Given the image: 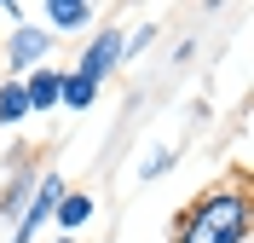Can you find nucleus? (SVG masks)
Listing matches in <instances>:
<instances>
[{
    "instance_id": "f257e3e1",
    "label": "nucleus",
    "mask_w": 254,
    "mask_h": 243,
    "mask_svg": "<svg viewBox=\"0 0 254 243\" xmlns=\"http://www.w3.org/2000/svg\"><path fill=\"white\" fill-rule=\"evenodd\" d=\"M174 243H249V168L196 197L174 220Z\"/></svg>"
},
{
    "instance_id": "f03ea898",
    "label": "nucleus",
    "mask_w": 254,
    "mask_h": 243,
    "mask_svg": "<svg viewBox=\"0 0 254 243\" xmlns=\"http://www.w3.org/2000/svg\"><path fill=\"white\" fill-rule=\"evenodd\" d=\"M122 64H127V35H122V23H104V29H93V41L81 47L75 76H87L93 87H104V76H116Z\"/></svg>"
},
{
    "instance_id": "7ed1b4c3",
    "label": "nucleus",
    "mask_w": 254,
    "mask_h": 243,
    "mask_svg": "<svg viewBox=\"0 0 254 243\" xmlns=\"http://www.w3.org/2000/svg\"><path fill=\"white\" fill-rule=\"evenodd\" d=\"M69 191V185H64V174H41L35 179V191H29V203H23V209H17V220H12V243H29L35 232L47 226L52 220V209H58V197Z\"/></svg>"
},
{
    "instance_id": "20e7f679",
    "label": "nucleus",
    "mask_w": 254,
    "mask_h": 243,
    "mask_svg": "<svg viewBox=\"0 0 254 243\" xmlns=\"http://www.w3.org/2000/svg\"><path fill=\"white\" fill-rule=\"evenodd\" d=\"M47 52H52V35L41 29V23H17V29L6 35V70H12V81H23L29 70H41Z\"/></svg>"
},
{
    "instance_id": "39448f33",
    "label": "nucleus",
    "mask_w": 254,
    "mask_h": 243,
    "mask_svg": "<svg viewBox=\"0 0 254 243\" xmlns=\"http://www.w3.org/2000/svg\"><path fill=\"white\" fill-rule=\"evenodd\" d=\"M58 81H64V70H29V76H23L29 116H52V110H58Z\"/></svg>"
},
{
    "instance_id": "423d86ee",
    "label": "nucleus",
    "mask_w": 254,
    "mask_h": 243,
    "mask_svg": "<svg viewBox=\"0 0 254 243\" xmlns=\"http://www.w3.org/2000/svg\"><path fill=\"white\" fill-rule=\"evenodd\" d=\"M35 162H23L17 157V168H12V179H6V191H0V220H17V209L29 203V191H35Z\"/></svg>"
},
{
    "instance_id": "0eeeda50",
    "label": "nucleus",
    "mask_w": 254,
    "mask_h": 243,
    "mask_svg": "<svg viewBox=\"0 0 254 243\" xmlns=\"http://www.w3.org/2000/svg\"><path fill=\"white\" fill-rule=\"evenodd\" d=\"M47 35H81L87 23H93V6L87 0H47Z\"/></svg>"
},
{
    "instance_id": "6e6552de",
    "label": "nucleus",
    "mask_w": 254,
    "mask_h": 243,
    "mask_svg": "<svg viewBox=\"0 0 254 243\" xmlns=\"http://www.w3.org/2000/svg\"><path fill=\"white\" fill-rule=\"evenodd\" d=\"M93 209H98V203H93L87 191H64V197H58V209H52V220H58L64 232H81L87 220H93Z\"/></svg>"
},
{
    "instance_id": "1a4fd4ad",
    "label": "nucleus",
    "mask_w": 254,
    "mask_h": 243,
    "mask_svg": "<svg viewBox=\"0 0 254 243\" xmlns=\"http://www.w3.org/2000/svg\"><path fill=\"white\" fill-rule=\"evenodd\" d=\"M93 98H98V87H93V81H87V76H75V70H64V81H58V110H69V116H75V110H87Z\"/></svg>"
},
{
    "instance_id": "9d476101",
    "label": "nucleus",
    "mask_w": 254,
    "mask_h": 243,
    "mask_svg": "<svg viewBox=\"0 0 254 243\" xmlns=\"http://www.w3.org/2000/svg\"><path fill=\"white\" fill-rule=\"evenodd\" d=\"M0 122L6 128H17V122H29V93H23V81H0Z\"/></svg>"
},
{
    "instance_id": "9b49d317",
    "label": "nucleus",
    "mask_w": 254,
    "mask_h": 243,
    "mask_svg": "<svg viewBox=\"0 0 254 243\" xmlns=\"http://www.w3.org/2000/svg\"><path fill=\"white\" fill-rule=\"evenodd\" d=\"M168 162H174V151H150V162H139V179H162Z\"/></svg>"
},
{
    "instance_id": "f8f14e48",
    "label": "nucleus",
    "mask_w": 254,
    "mask_h": 243,
    "mask_svg": "<svg viewBox=\"0 0 254 243\" xmlns=\"http://www.w3.org/2000/svg\"><path fill=\"white\" fill-rule=\"evenodd\" d=\"M150 41H156V23H139V29L127 35V58H133L139 47H150Z\"/></svg>"
},
{
    "instance_id": "ddd939ff",
    "label": "nucleus",
    "mask_w": 254,
    "mask_h": 243,
    "mask_svg": "<svg viewBox=\"0 0 254 243\" xmlns=\"http://www.w3.org/2000/svg\"><path fill=\"white\" fill-rule=\"evenodd\" d=\"M58 243H75V238H58Z\"/></svg>"
}]
</instances>
